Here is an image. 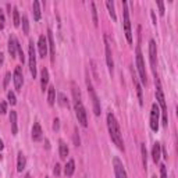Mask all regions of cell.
Here are the masks:
<instances>
[{
	"instance_id": "6da1fadb",
	"label": "cell",
	"mask_w": 178,
	"mask_h": 178,
	"mask_svg": "<svg viewBox=\"0 0 178 178\" xmlns=\"http://www.w3.org/2000/svg\"><path fill=\"white\" fill-rule=\"evenodd\" d=\"M107 127H109V132H110V138L114 142V145L118 148L120 150L124 152V141H123V134H121L120 125H118L117 120H115L114 114L109 113L107 114Z\"/></svg>"
},
{
	"instance_id": "7a4b0ae2",
	"label": "cell",
	"mask_w": 178,
	"mask_h": 178,
	"mask_svg": "<svg viewBox=\"0 0 178 178\" xmlns=\"http://www.w3.org/2000/svg\"><path fill=\"white\" fill-rule=\"evenodd\" d=\"M73 95H74V110H75V115L78 118V123L82 127H88V118H87V111L81 102V96H79V91L75 87V84H73Z\"/></svg>"
},
{
	"instance_id": "3957f363",
	"label": "cell",
	"mask_w": 178,
	"mask_h": 178,
	"mask_svg": "<svg viewBox=\"0 0 178 178\" xmlns=\"http://www.w3.org/2000/svg\"><path fill=\"white\" fill-rule=\"evenodd\" d=\"M156 99L157 102H159L160 107H162V113H163V124H164L166 127H167L168 124V118H167V105H166V99H164V93H163L162 91V87H160V81L159 78L156 77Z\"/></svg>"
},
{
	"instance_id": "277c9868",
	"label": "cell",
	"mask_w": 178,
	"mask_h": 178,
	"mask_svg": "<svg viewBox=\"0 0 178 178\" xmlns=\"http://www.w3.org/2000/svg\"><path fill=\"white\" fill-rule=\"evenodd\" d=\"M136 67H138V73H139V78H141L142 84L146 85L148 84V75H146V70H145V63H143V57H142V52L141 47H136Z\"/></svg>"
},
{
	"instance_id": "5b68a950",
	"label": "cell",
	"mask_w": 178,
	"mask_h": 178,
	"mask_svg": "<svg viewBox=\"0 0 178 178\" xmlns=\"http://www.w3.org/2000/svg\"><path fill=\"white\" fill-rule=\"evenodd\" d=\"M124 6V34L128 40V43H132V32H131V21H129V13L127 8V3H123Z\"/></svg>"
},
{
	"instance_id": "8992f818",
	"label": "cell",
	"mask_w": 178,
	"mask_h": 178,
	"mask_svg": "<svg viewBox=\"0 0 178 178\" xmlns=\"http://www.w3.org/2000/svg\"><path fill=\"white\" fill-rule=\"evenodd\" d=\"M87 87H88V92H89V96H91V100H92V103H93V113H95V115H99L100 114V102H99V97H97L96 92H95V89L92 87L89 79H87Z\"/></svg>"
},
{
	"instance_id": "52a82bcc",
	"label": "cell",
	"mask_w": 178,
	"mask_h": 178,
	"mask_svg": "<svg viewBox=\"0 0 178 178\" xmlns=\"http://www.w3.org/2000/svg\"><path fill=\"white\" fill-rule=\"evenodd\" d=\"M29 71H31V75L35 78L36 77V53H35L32 40H29Z\"/></svg>"
},
{
	"instance_id": "ba28073f",
	"label": "cell",
	"mask_w": 178,
	"mask_h": 178,
	"mask_svg": "<svg viewBox=\"0 0 178 178\" xmlns=\"http://www.w3.org/2000/svg\"><path fill=\"white\" fill-rule=\"evenodd\" d=\"M159 115H160L159 106H157L156 103H153L152 110H150V128L155 132L159 131Z\"/></svg>"
},
{
	"instance_id": "9c48e42d",
	"label": "cell",
	"mask_w": 178,
	"mask_h": 178,
	"mask_svg": "<svg viewBox=\"0 0 178 178\" xmlns=\"http://www.w3.org/2000/svg\"><path fill=\"white\" fill-rule=\"evenodd\" d=\"M105 52H106V63H107L109 73L113 75V71H114V61H113V54H111L110 43H109L107 36H106V35H105Z\"/></svg>"
},
{
	"instance_id": "30bf717a",
	"label": "cell",
	"mask_w": 178,
	"mask_h": 178,
	"mask_svg": "<svg viewBox=\"0 0 178 178\" xmlns=\"http://www.w3.org/2000/svg\"><path fill=\"white\" fill-rule=\"evenodd\" d=\"M113 167H114V173H115V178H127V171L124 168V164L118 157L113 159Z\"/></svg>"
},
{
	"instance_id": "8fae6325",
	"label": "cell",
	"mask_w": 178,
	"mask_h": 178,
	"mask_svg": "<svg viewBox=\"0 0 178 178\" xmlns=\"http://www.w3.org/2000/svg\"><path fill=\"white\" fill-rule=\"evenodd\" d=\"M149 59H150V64L152 68L156 74V61H157V49H156V42L153 39H150L149 42Z\"/></svg>"
},
{
	"instance_id": "7c38bea8",
	"label": "cell",
	"mask_w": 178,
	"mask_h": 178,
	"mask_svg": "<svg viewBox=\"0 0 178 178\" xmlns=\"http://www.w3.org/2000/svg\"><path fill=\"white\" fill-rule=\"evenodd\" d=\"M14 87H16L17 91H21L22 88V84H24V77H22V71H21V67H16L14 70Z\"/></svg>"
},
{
	"instance_id": "4fadbf2b",
	"label": "cell",
	"mask_w": 178,
	"mask_h": 178,
	"mask_svg": "<svg viewBox=\"0 0 178 178\" xmlns=\"http://www.w3.org/2000/svg\"><path fill=\"white\" fill-rule=\"evenodd\" d=\"M47 38L44 35H40L39 36V40H38V49H39V54L40 57L44 59V56L47 54Z\"/></svg>"
},
{
	"instance_id": "5bb4252c",
	"label": "cell",
	"mask_w": 178,
	"mask_h": 178,
	"mask_svg": "<svg viewBox=\"0 0 178 178\" xmlns=\"http://www.w3.org/2000/svg\"><path fill=\"white\" fill-rule=\"evenodd\" d=\"M42 138H43L42 127H40L39 123H35L34 127H32V139L35 142H39V141H42Z\"/></svg>"
},
{
	"instance_id": "9a60e30c",
	"label": "cell",
	"mask_w": 178,
	"mask_h": 178,
	"mask_svg": "<svg viewBox=\"0 0 178 178\" xmlns=\"http://www.w3.org/2000/svg\"><path fill=\"white\" fill-rule=\"evenodd\" d=\"M47 43H49V47H50V60L53 63L56 56V44H54V40H53V34L50 29H47Z\"/></svg>"
},
{
	"instance_id": "2e32d148",
	"label": "cell",
	"mask_w": 178,
	"mask_h": 178,
	"mask_svg": "<svg viewBox=\"0 0 178 178\" xmlns=\"http://www.w3.org/2000/svg\"><path fill=\"white\" fill-rule=\"evenodd\" d=\"M47 84H49V71H47V68H43L40 73V87H42L43 92L47 88Z\"/></svg>"
},
{
	"instance_id": "e0dca14e",
	"label": "cell",
	"mask_w": 178,
	"mask_h": 178,
	"mask_svg": "<svg viewBox=\"0 0 178 178\" xmlns=\"http://www.w3.org/2000/svg\"><path fill=\"white\" fill-rule=\"evenodd\" d=\"M10 123H11V132L13 135H17L18 132V125H17V113L11 110L10 113Z\"/></svg>"
},
{
	"instance_id": "ac0fdd59",
	"label": "cell",
	"mask_w": 178,
	"mask_h": 178,
	"mask_svg": "<svg viewBox=\"0 0 178 178\" xmlns=\"http://www.w3.org/2000/svg\"><path fill=\"white\" fill-rule=\"evenodd\" d=\"M160 152H162V146H160L159 142H156V143L153 145V149H152V159H153V162L155 163H159Z\"/></svg>"
},
{
	"instance_id": "d6986e66",
	"label": "cell",
	"mask_w": 178,
	"mask_h": 178,
	"mask_svg": "<svg viewBox=\"0 0 178 178\" xmlns=\"http://www.w3.org/2000/svg\"><path fill=\"white\" fill-rule=\"evenodd\" d=\"M74 170H75V162H74L73 159L68 160L66 167H64V174H66V177H71L74 174Z\"/></svg>"
},
{
	"instance_id": "ffe728a7",
	"label": "cell",
	"mask_w": 178,
	"mask_h": 178,
	"mask_svg": "<svg viewBox=\"0 0 178 178\" xmlns=\"http://www.w3.org/2000/svg\"><path fill=\"white\" fill-rule=\"evenodd\" d=\"M25 164H26L25 156H24L22 152H20L18 153V159H17V171H18V173H21L24 168H25Z\"/></svg>"
},
{
	"instance_id": "44dd1931",
	"label": "cell",
	"mask_w": 178,
	"mask_h": 178,
	"mask_svg": "<svg viewBox=\"0 0 178 178\" xmlns=\"http://www.w3.org/2000/svg\"><path fill=\"white\" fill-rule=\"evenodd\" d=\"M16 52H17V39L10 36V39H8V53L11 54V57H16Z\"/></svg>"
},
{
	"instance_id": "7402d4cb",
	"label": "cell",
	"mask_w": 178,
	"mask_h": 178,
	"mask_svg": "<svg viewBox=\"0 0 178 178\" xmlns=\"http://www.w3.org/2000/svg\"><path fill=\"white\" fill-rule=\"evenodd\" d=\"M56 102V88L54 87H50L47 89V103L50 106H53Z\"/></svg>"
},
{
	"instance_id": "603a6c76",
	"label": "cell",
	"mask_w": 178,
	"mask_h": 178,
	"mask_svg": "<svg viewBox=\"0 0 178 178\" xmlns=\"http://www.w3.org/2000/svg\"><path fill=\"white\" fill-rule=\"evenodd\" d=\"M132 81H134V85H135V89H136V93H138V99H139V105H143V96H142V88H141V85L138 84V79H136V77L134 75V78H132Z\"/></svg>"
},
{
	"instance_id": "cb8c5ba5",
	"label": "cell",
	"mask_w": 178,
	"mask_h": 178,
	"mask_svg": "<svg viewBox=\"0 0 178 178\" xmlns=\"http://www.w3.org/2000/svg\"><path fill=\"white\" fill-rule=\"evenodd\" d=\"M106 7H107L110 17L115 21V20H117V16H115V10H114V2H111V0H107V2H106Z\"/></svg>"
},
{
	"instance_id": "d4e9b609",
	"label": "cell",
	"mask_w": 178,
	"mask_h": 178,
	"mask_svg": "<svg viewBox=\"0 0 178 178\" xmlns=\"http://www.w3.org/2000/svg\"><path fill=\"white\" fill-rule=\"evenodd\" d=\"M32 8H34V18H35V21H39V20H40V6H39V2H34Z\"/></svg>"
},
{
	"instance_id": "484cf974",
	"label": "cell",
	"mask_w": 178,
	"mask_h": 178,
	"mask_svg": "<svg viewBox=\"0 0 178 178\" xmlns=\"http://www.w3.org/2000/svg\"><path fill=\"white\" fill-rule=\"evenodd\" d=\"M20 22H21V18H20V13H18V8L14 7L13 8V24L16 28L20 26Z\"/></svg>"
},
{
	"instance_id": "4316f807",
	"label": "cell",
	"mask_w": 178,
	"mask_h": 178,
	"mask_svg": "<svg viewBox=\"0 0 178 178\" xmlns=\"http://www.w3.org/2000/svg\"><path fill=\"white\" fill-rule=\"evenodd\" d=\"M141 153H142V164H143V168L146 170V167H148V153H146L145 143L141 145Z\"/></svg>"
},
{
	"instance_id": "83f0119b",
	"label": "cell",
	"mask_w": 178,
	"mask_h": 178,
	"mask_svg": "<svg viewBox=\"0 0 178 178\" xmlns=\"http://www.w3.org/2000/svg\"><path fill=\"white\" fill-rule=\"evenodd\" d=\"M60 157L61 159H66V157L68 156V146L66 143H64L63 141H60Z\"/></svg>"
},
{
	"instance_id": "f1b7e54d",
	"label": "cell",
	"mask_w": 178,
	"mask_h": 178,
	"mask_svg": "<svg viewBox=\"0 0 178 178\" xmlns=\"http://www.w3.org/2000/svg\"><path fill=\"white\" fill-rule=\"evenodd\" d=\"M91 8H92V20H93L95 26H97V24H99V20H97V11H96V6H95V3H93V2L91 3Z\"/></svg>"
},
{
	"instance_id": "f546056e",
	"label": "cell",
	"mask_w": 178,
	"mask_h": 178,
	"mask_svg": "<svg viewBox=\"0 0 178 178\" xmlns=\"http://www.w3.org/2000/svg\"><path fill=\"white\" fill-rule=\"evenodd\" d=\"M59 105L63 106V107H68V99L66 97V95L64 93H59Z\"/></svg>"
},
{
	"instance_id": "4dcf8cb0",
	"label": "cell",
	"mask_w": 178,
	"mask_h": 178,
	"mask_svg": "<svg viewBox=\"0 0 178 178\" xmlns=\"http://www.w3.org/2000/svg\"><path fill=\"white\" fill-rule=\"evenodd\" d=\"M22 29H24V34H29V22H28V17L25 14L22 16Z\"/></svg>"
},
{
	"instance_id": "1f68e13d",
	"label": "cell",
	"mask_w": 178,
	"mask_h": 178,
	"mask_svg": "<svg viewBox=\"0 0 178 178\" xmlns=\"http://www.w3.org/2000/svg\"><path fill=\"white\" fill-rule=\"evenodd\" d=\"M7 97H8V102H10L11 103V105H16V103H17V99H16V95H14V92H8V93H7Z\"/></svg>"
},
{
	"instance_id": "d6a6232c",
	"label": "cell",
	"mask_w": 178,
	"mask_h": 178,
	"mask_svg": "<svg viewBox=\"0 0 178 178\" xmlns=\"http://www.w3.org/2000/svg\"><path fill=\"white\" fill-rule=\"evenodd\" d=\"M17 52H18L20 54V60H21V63H24V60H25V56H24V52L21 49V44L18 43V40H17Z\"/></svg>"
},
{
	"instance_id": "836d02e7",
	"label": "cell",
	"mask_w": 178,
	"mask_h": 178,
	"mask_svg": "<svg viewBox=\"0 0 178 178\" xmlns=\"http://www.w3.org/2000/svg\"><path fill=\"white\" fill-rule=\"evenodd\" d=\"M160 174H162V178H167V167L164 164L160 166Z\"/></svg>"
},
{
	"instance_id": "e575fe53",
	"label": "cell",
	"mask_w": 178,
	"mask_h": 178,
	"mask_svg": "<svg viewBox=\"0 0 178 178\" xmlns=\"http://www.w3.org/2000/svg\"><path fill=\"white\" fill-rule=\"evenodd\" d=\"M74 143H75V146H79V145H81V141H79V135H78L77 128H75V135H74Z\"/></svg>"
},
{
	"instance_id": "d590c367",
	"label": "cell",
	"mask_w": 178,
	"mask_h": 178,
	"mask_svg": "<svg viewBox=\"0 0 178 178\" xmlns=\"http://www.w3.org/2000/svg\"><path fill=\"white\" fill-rule=\"evenodd\" d=\"M6 111H7V103L2 102V103H0V114H4Z\"/></svg>"
},
{
	"instance_id": "8d00e7d4",
	"label": "cell",
	"mask_w": 178,
	"mask_h": 178,
	"mask_svg": "<svg viewBox=\"0 0 178 178\" xmlns=\"http://www.w3.org/2000/svg\"><path fill=\"white\" fill-rule=\"evenodd\" d=\"M4 14H3V11L0 10V29H3L4 28Z\"/></svg>"
},
{
	"instance_id": "74e56055",
	"label": "cell",
	"mask_w": 178,
	"mask_h": 178,
	"mask_svg": "<svg viewBox=\"0 0 178 178\" xmlns=\"http://www.w3.org/2000/svg\"><path fill=\"white\" fill-rule=\"evenodd\" d=\"M157 6H159V10H160V16H164V3L157 2Z\"/></svg>"
},
{
	"instance_id": "f35d334b",
	"label": "cell",
	"mask_w": 178,
	"mask_h": 178,
	"mask_svg": "<svg viewBox=\"0 0 178 178\" xmlns=\"http://www.w3.org/2000/svg\"><path fill=\"white\" fill-rule=\"evenodd\" d=\"M10 78H11V74H10V73H7V74H6V77H4V84H3V87H4V88H7Z\"/></svg>"
},
{
	"instance_id": "ab89813d",
	"label": "cell",
	"mask_w": 178,
	"mask_h": 178,
	"mask_svg": "<svg viewBox=\"0 0 178 178\" xmlns=\"http://www.w3.org/2000/svg\"><path fill=\"white\" fill-rule=\"evenodd\" d=\"M59 128H60V121H59V118H54V121H53V129L57 131Z\"/></svg>"
},
{
	"instance_id": "60d3db41",
	"label": "cell",
	"mask_w": 178,
	"mask_h": 178,
	"mask_svg": "<svg viewBox=\"0 0 178 178\" xmlns=\"http://www.w3.org/2000/svg\"><path fill=\"white\" fill-rule=\"evenodd\" d=\"M60 168H61V166L57 163V164L54 166V174L56 176H60Z\"/></svg>"
},
{
	"instance_id": "b9f144b4",
	"label": "cell",
	"mask_w": 178,
	"mask_h": 178,
	"mask_svg": "<svg viewBox=\"0 0 178 178\" xmlns=\"http://www.w3.org/2000/svg\"><path fill=\"white\" fill-rule=\"evenodd\" d=\"M150 14H152V18H153V24H156V16H155V13H153V11H152V13H150Z\"/></svg>"
},
{
	"instance_id": "7bdbcfd3",
	"label": "cell",
	"mask_w": 178,
	"mask_h": 178,
	"mask_svg": "<svg viewBox=\"0 0 178 178\" xmlns=\"http://www.w3.org/2000/svg\"><path fill=\"white\" fill-rule=\"evenodd\" d=\"M3 60H4V57H3V53H0V64L3 63Z\"/></svg>"
},
{
	"instance_id": "ee69618b",
	"label": "cell",
	"mask_w": 178,
	"mask_h": 178,
	"mask_svg": "<svg viewBox=\"0 0 178 178\" xmlns=\"http://www.w3.org/2000/svg\"><path fill=\"white\" fill-rule=\"evenodd\" d=\"M3 146H4V145H3V141H2V139H0V150L3 149Z\"/></svg>"
},
{
	"instance_id": "f6af8a7d",
	"label": "cell",
	"mask_w": 178,
	"mask_h": 178,
	"mask_svg": "<svg viewBox=\"0 0 178 178\" xmlns=\"http://www.w3.org/2000/svg\"><path fill=\"white\" fill-rule=\"evenodd\" d=\"M25 178H31V174H26V176H25Z\"/></svg>"
},
{
	"instance_id": "bcb514c9",
	"label": "cell",
	"mask_w": 178,
	"mask_h": 178,
	"mask_svg": "<svg viewBox=\"0 0 178 178\" xmlns=\"http://www.w3.org/2000/svg\"><path fill=\"white\" fill-rule=\"evenodd\" d=\"M152 178H157V177H156V176H153V177H152Z\"/></svg>"
}]
</instances>
